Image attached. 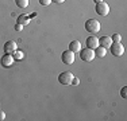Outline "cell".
Segmentation results:
<instances>
[{
  "instance_id": "cell-21",
  "label": "cell",
  "mask_w": 127,
  "mask_h": 121,
  "mask_svg": "<svg viewBox=\"0 0 127 121\" xmlns=\"http://www.w3.org/2000/svg\"><path fill=\"white\" fill-rule=\"evenodd\" d=\"M0 120H5V113L3 110H0Z\"/></svg>"
},
{
  "instance_id": "cell-22",
  "label": "cell",
  "mask_w": 127,
  "mask_h": 121,
  "mask_svg": "<svg viewBox=\"0 0 127 121\" xmlns=\"http://www.w3.org/2000/svg\"><path fill=\"white\" fill-rule=\"evenodd\" d=\"M51 1H54V3H58V4H61V3H64L65 0H51Z\"/></svg>"
},
{
  "instance_id": "cell-14",
  "label": "cell",
  "mask_w": 127,
  "mask_h": 121,
  "mask_svg": "<svg viewBox=\"0 0 127 121\" xmlns=\"http://www.w3.org/2000/svg\"><path fill=\"white\" fill-rule=\"evenodd\" d=\"M16 5L19 8H27L29 7V0H15Z\"/></svg>"
},
{
  "instance_id": "cell-8",
  "label": "cell",
  "mask_w": 127,
  "mask_h": 121,
  "mask_svg": "<svg viewBox=\"0 0 127 121\" xmlns=\"http://www.w3.org/2000/svg\"><path fill=\"white\" fill-rule=\"evenodd\" d=\"M87 47L88 48H92V50H95L96 47L99 46V39L96 38V36H88V38H87Z\"/></svg>"
},
{
  "instance_id": "cell-7",
  "label": "cell",
  "mask_w": 127,
  "mask_h": 121,
  "mask_svg": "<svg viewBox=\"0 0 127 121\" xmlns=\"http://www.w3.org/2000/svg\"><path fill=\"white\" fill-rule=\"evenodd\" d=\"M14 57L12 54H4V55L1 57V59H0V63H1V66H4V67H11V66L14 65Z\"/></svg>"
},
{
  "instance_id": "cell-11",
  "label": "cell",
  "mask_w": 127,
  "mask_h": 121,
  "mask_svg": "<svg viewBox=\"0 0 127 121\" xmlns=\"http://www.w3.org/2000/svg\"><path fill=\"white\" fill-rule=\"evenodd\" d=\"M69 50L72 51V53H80L81 50V43L78 40H72L70 43H69Z\"/></svg>"
},
{
  "instance_id": "cell-6",
  "label": "cell",
  "mask_w": 127,
  "mask_h": 121,
  "mask_svg": "<svg viewBox=\"0 0 127 121\" xmlns=\"http://www.w3.org/2000/svg\"><path fill=\"white\" fill-rule=\"evenodd\" d=\"M61 59L65 65H72V63L74 62V53H72L70 50L64 51L62 55H61Z\"/></svg>"
},
{
  "instance_id": "cell-16",
  "label": "cell",
  "mask_w": 127,
  "mask_h": 121,
  "mask_svg": "<svg viewBox=\"0 0 127 121\" xmlns=\"http://www.w3.org/2000/svg\"><path fill=\"white\" fill-rule=\"evenodd\" d=\"M111 40H112L114 43H118V42H120V40H122V35H120V34H118V32H116V34H114L112 36H111Z\"/></svg>"
},
{
  "instance_id": "cell-10",
  "label": "cell",
  "mask_w": 127,
  "mask_h": 121,
  "mask_svg": "<svg viewBox=\"0 0 127 121\" xmlns=\"http://www.w3.org/2000/svg\"><path fill=\"white\" fill-rule=\"evenodd\" d=\"M111 43H112V40H111V38H110V36H107V35L100 36V38H99V46H101L104 48H108L111 46Z\"/></svg>"
},
{
  "instance_id": "cell-1",
  "label": "cell",
  "mask_w": 127,
  "mask_h": 121,
  "mask_svg": "<svg viewBox=\"0 0 127 121\" xmlns=\"http://www.w3.org/2000/svg\"><path fill=\"white\" fill-rule=\"evenodd\" d=\"M85 30L91 34H96L100 31V22L96 19H88L85 22Z\"/></svg>"
},
{
  "instance_id": "cell-5",
  "label": "cell",
  "mask_w": 127,
  "mask_h": 121,
  "mask_svg": "<svg viewBox=\"0 0 127 121\" xmlns=\"http://www.w3.org/2000/svg\"><path fill=\"white\" fill-rule=\"evenodd\" d=\"M96 12H97L100 16H107L108 12H110V5L104 1L96 3Z\"/></svg>"
},
{
  "instance_id": "cell-17",
  "label": "cell",
  "mask_w": 127,
  "mask_h": 121,
  "mask_svg": "<svg viewBox=\"0 0 127 121\" xmlns=\"http://www.w3.org/2000/svg\"><path fill=\"white\" fill-rule=\"evenodd\" d=\"M120 96H122L123 98H126V97H127V87L126 86L122 87V90H120Z\"/></svg>"
},
{
  "instance_id": "cell-15",
  "label": "cell",
  "mask_w": 127,
  "mask_h": 121,
  "mask_svg": "<svg viewBox=\"0 0 127 121\" xmlns=\"http://www.w3.org/2000/svg\"><path fill=\"white\" fill-rule=\"evenodd\" d=\"M23 55L25 54L22 53V51H19V50H15L14 53H12V57H14V59H16V60H20L23 58Z\"/></svg>"
},
{
  "instance_id": "cell-12",
  "label": "cell",
  "mask_w": 127,
  "mask_h": 121,
  "mask_svg": "<svg viewBox=\"0 0 127 121\" xmlns=\"http://www.w3.org/2000/svg\"><path fill=\"white\" fill-rule=\"evenodd\" d=\"M93 51H95V55H97L99 58H103V57L107 54V48H104V47H101V46H97Z\"/></svg>"
},
{
  "instance_id": "cell-18",
  "label": "cell",
  "mask_w": 127,
  "mask_h": 121,
  "mask_svg": "<svg viewBox=\"0 0 127 121\" xmlns=\"http://www.w3.org/2000/svg\"><path fill=\"white\" fill-rule=\"evenodd\" d=\"M51 3V0H39V4L41 5H49Z\"/></svg>"
},
{
  "instance_id": "cell-4",
  "label": "cell",
  "mask_w": 127,
  "mask_h": 121,
  "mask_svg": "<svg viewBox=\"0 0 127 121\" xmlns=\"http://www.w3.org/2000/svg\"><path fill=\"white\" fill-rule=\"evenodd\" d=\"M73 80V74L70 71H64L58 75V82L61 85H70Z\"/></svg>"
},
{
  "instance_id": "cell-3",
  "label": "cell",
  "mask_w": 127,
  "mask_h": 121,
  "mask_svg": "<svg viewBox=\"0 0 127 121\" xmlns=\"http://www.w3.org/2000/svg\"><path fill=\"white\" fill-rule=\"evenodd\" d=\"M110 48V51H111V54L115 57H120V55H123L125 54V46H123L120 42H118V43H111V46L108 47Z\"/></svg>"
},
{
  "instance_id": "cell-13",
  "label": "cell",
  "mask_w": 127,
  "mask_h": 121,
  "mask_svg": "<svg viewBox=\"0 0 127 121\" xmlns=\"http://www.w3.org/2000/svg\"><path fill=\"white\" fill-rule=\"evenodd\" d=\"M18 23L22 24V26L29 24L30 23V16H27V15H20V16L18 18Z\"/></svg>"
},
{
  "instance_id": "cell-20",
  "label": "cell",
  "mask_w": 127,
  "mask_h": 121,
  "mask_svg": "<svg viewBox=\"0 0 127 121\" xmlns=\"http://www.w3.org/2000/svg\"><path fill=\"white\" fill-rule=\"evenodd\" d=\"M78 83H80V80L73 77V80H72V83H70V85H74V86H76V85H78Z\"/></svg>"
},
{
  "instance_id": "cell-23",
  "label": "cell",
  "mask_w": 127,
  "mask_h": 121,
  "mask_svg": "<svg viewBox=\"0 0 127 121\" xmlns=\"http://www.w3.org/2000/svg\"><path fill=\"white\" fill-rule=\"evenodd\" d=\"M95 3H100V1H103V0H93Z\"/></svg>"
},
{
  "instance_id": "cell-19",
  "label": "cell",
  "mask_w": 127,
  "mask_h": 121,
  "mask_svg": "<svg viewBox=\"0 0 127 121\" xmlns=\"http://www.w3.org/2000/svg\"><path fill=\"white\" fill-rule=\"evenodd\" d=\"M15 30H16V31H22L23 26H22V24H19V23H16V24H15Z\"/></svg>"
},
{
  "instance_id": "cell-2",
  "label": "cell",
  "mask_w": 127,
  "mask_h": 121,
  "mask_svg": "<svg viewBox=\"0 0 127 121\" xmlns=\"http://www.w3.org/2000/svg\"><path fill=\"white\" fill-rule=\"evenodd\" d=\"M95 51L92 50V48H88L85 47L84 50H80V58L81 60H84V62H91V60L95 59Z\"/></svg>"
},
{
  "instance_id": "cell-9",
  "label": "cell",
  "mask_w": 127,
  "mask_h": 121,
  "mask_svg": "<svg viewBox=\"0 0 127 121\" xmlns=\"http://www.w3.org/2000/svg\"><path fill=\"white\" fill-rule=\"evenodd\" d=\"M4 53L5 54H12L15 50H16V43H15L14 40H8L4 43Z\"/></svg>"
}]
</instances>
